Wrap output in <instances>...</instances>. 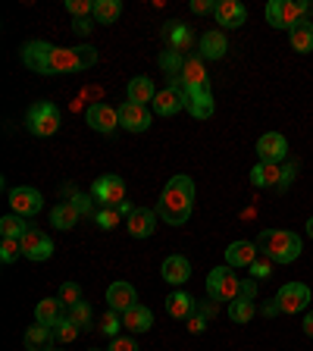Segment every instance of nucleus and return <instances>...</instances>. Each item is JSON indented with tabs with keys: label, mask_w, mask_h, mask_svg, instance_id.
Instances as JSON below:
<instances>
[{
	"label": "nucleus",
	"mask_w": 313,
	"mask_h": 351,
	"mask_svg": "<svg viewBox=\"0 0 313 351\" xmlns=\"http://www.w3.org/2000/svg\"><path fill=\"white\" fill-rule=\"evenodd\" d=\"M195 210V179L185 173L173 176L163 189L160 201H157V217L169 226H185Z\"/></svg>",
	"instance_id": "obj_1"
},
{
	"label": "nucleus",
	"mask_w": 313,
	"mask_h": 351,
	"mask_svg": "<svg viewBox=\"0 0 313 351\" xmlns=\"http://www.w3.org/2000/svg\"><path fill=\"white\" fill-rule=\"evenodd\" d=\"M95 63H97V51L88 47V44H82V47H57V44H53V51L47 53V60H44L38 75L82 73V69H91Z\"/></svg>",
	"instance_id": "obj_2"
},
{
	"label": "nucleus",
	"mask_w": 313,
	"mask_h": 351,
	"mask_svg": "<svg viewBox=\"0 0 313 351\" xmlns=\"http://www.w3.org/2000/svg\"><path fill=\"white\" fill-rule=\"evenodd\" d=\"M257 248L273 263H295L301 257V235L292 229H263L257 235Z\"/></svg>",
	"instance_id": "obj_3"
},
{
	"label": "nucleus",
	"mask_w": 313,
	"mask_h": 351,
	"mask_svg": "<svg viewBox=\"0 0 313 351\" xmlns=\"http://www.w3.org/2000/svg\"><path fill=\"white\" fill-rule=\"evenodd\" d=\"M60 123H63L60 107L51 101H38L25 110V129H29L35 138H51V135H57Z\"/></svg>",
	"instance_id": "obj_4"
},
{
	"label": "nucleus",
	"mask_w": 313,
	"mask_h": 351,
	"mask_svg": "<svg viewBox=\"0 0 313 351\" xmlns=\"http://www.w3.org/2000/svg\"><path fill=\"white\" fill-rule=\"evenodd\" d=\"M313 13L310 3L304 0H270V7H266V22H270L273 29H288L292 32L301 19Z\"/></svg>",
	"instance_id": "obj_5"
},
{
	"label": "nucleus",
	"mask_w": 313,
	"mask_h": 351,
	"mask_svg": "<svg viewBox=\"0 0 313 351\" xmlns=\"http://www.w3.org/2000/svg\"><path fill=\"white\" fill-rule=\"evenodd\" d=\"M241 292V279L235 276L232 267H213L210 276H207V295L210 301H229L232 304Z\"/></svg>",
	"instance_id": "obj_6"
},
{
	"label": "nucleus",
	"mask_w": 313,
	"mask_h": 351,
	"mask_svg": "<svg viewBox=\"0 0 313 351\" xmlns=\"http://www.w3.org/2000/svg\"><path fill=\"white\" fill-rule=\"evenodd\" d=\"M276 304L279 314H301L310 304V289L304 282H285L276 292Z\"/></svg>",
	"instance_id": "obj_7"
},
{
	"label": "nucleus",
	"mask_w": 313,
	"mask_h": 351,
	"mask_svg": "<svg viewBox=\"0 0 313 351\" xmlns=\"http://www.w3.org/2000/svg\"><path fill=\"white\" fill-rule=\"evenodd\" d=\"M91 197H95L101 207H119L125 201V182L119 176H101L91 189Z\"/></svg>",
	"instance_id": "obj_8"
},
{
	"label": "nucleus",
	"mask_w": 313,
	"mask_h": 351,
	"mask_svg": "<svg viewBox=\"0 0 313 351\" xmlns=\"http://www.w3.org/2000/svg\"><path fill=\"white\" fill-rule=\"evenodd\" d=\"M19 241H22V254L29 257V261H51L53 257V241L44 235V229L32 226V223Z\"/></svg>",
	"instance_id": "obj_9"
},
{
	"label": "nucleus",
	"mask_w": 313,
	"mask_h": 351,
	"mask_svg": "<svg viewBox=\"0 0 313 351\" xmlns=\"http://www.w3.org/2000/svg\"><path fill=\"white\" fill-rule=\"evenodd\" d=\"M10 207H13L16 217H35V213H41L44 197L32 185H19V189L10 191Z\"/></svg>",
	"instance_id": "obj_10"
},
{
	"label": "nucleus",
	"mask_w": 313,
	"mask_h": 351,
	"mask_svg": "<svg viewBox=\"0 0 313 351\" xmlns=\"http://www.w3.org/2000/svg\"><path fill=\"white\" fill-rule=\"evenodd\" d=\"M257 157L260 163H282L288 157V141L282 132H266L257 138Z\"/></svg>",
	"instance_id": "obj_11"
},
{
	"label": "nucleus",
	"mask_w": 313,
	"mask_h": 351,
	"mask_svg": "<svg viewBox=\"0 0 313 351\" xmlns=\"http://www.w3.org/2000/svg\"><path fill=\"white\" fill-rule=\"evenodd\" d=\"M153 110L160 113V117H175L179 110H185V95H182V79L175 75L169 79V88L160 91V95L153 97Z\"/></svg>",
	"instance_id": "obj_12"
},
{
	"label": "nucleus",
	"mask_w": 313,
	"mask_h": 351,
	"mask_svg": "<svg viewBox=\"0 0 313 351\" xmlns=\"http://www.w3.org/2000/svg\"><path fill=\"white\" fill-rule=\"evenodd\" d=\"M185 110L195 119H210L213 117V91L210 88H182Z\"/></svg>",
	"instance_id": "obj_13"
},
{
	"label": "nucleus",
	"mask_w": 313,
	"mask_h": 351,
	"mask_svg": "<svg viewBox=\"0 0 313 351\" xmlns=\"http://www.w3.org/2000/svg\"><path fill=\"white\" fill-rule=\"evenodd\" d=\"M125 229H129L132 239H151L153 229H157V210H151V207H135V210L125 217Z\"/></svg>",
	"instance_id": "obj_14"
},
{
	"label": "nucleus",
	"mask_w": 313,
	"mask_h": 351,
	"mask_svg": "<svg viewBox=\"0 0 313 351\" xmlns=\"http://www.w3.org/2000/svg\"><path fill=\"white\" fill-rule=\"evenodd\" d=\"M260 257V248H257V241H232L226 248V267H232V270H248L251 263Z\"/></svg>",
	"instance_id": "obj_15"
},
{
	"label": "nucleus",
	"mask_w": 313,
	"mask_h": 351,
	"mask_svg": "<svg viewBox=\"0 0 313 351\" xmlns=\"http://www.w3.org/2000/svg\"><path fill=\"white\" fill-rule=\"evenodd\" d=\"M88 125L95 132H101V135H110V132L119 125V110H113L110 104H91L85 113Z\"/></svg>",
	"instance_id": "obj_16"
},
{
	"label": "nucleus",
	"mask_w": 313,
	"mask_h": 351,
	"mask_svg": "<svg viewBox=\"0 0 313 351\" xmlns=\"http://www.w3.org/2000/svg\"><path fill=\"white\" fill-rule=\"evenodd\" d=\"M119 125L129 132H147L151 129V113H147V107H141V104L125 101L123 107H119Z\"/></svg>",
	"instance_id": "obj_17"
},
{
	"label": "nucleus",
	"mask_w": 313,
	"mask_h": 351,
	"mask_svg": "<svg viewBox=\"0 0 313 351\" xmlns=\"http://www.w3.org/2000/svg\"><path fill=\"white\" fill-rule=\"evenodd\" d=\"M138 304V295H135V285L132 282H113L107 289V307L116 311V314H125L129 307Z\"/></svg>",
	"instance_id": "obj_18"
},
{
	"label": "nucleus",
	"mask_w": 313,
	"mask_h": 351,
	"mask_svg": "<svg viewBox=\"0 0 313 351\" xmlns=\"http://www.w3.org/2000/svg\"><path fill=\"white\" fill-rule=\"evenodd\" d=\"M213 16H216V22L223 25V29H241L245 19H248V10L241 7L238 0H219Z\"/></svg>",
	"instance_id": "obj_19"
},
{
	"label": "nucleus",
	"mask_w": 313,
	"mask_h": 351,
	"mask_svg": "<svg viewBox=\"0 0 313 351\" xmlns=\"http://www.w3.org/2000/svg\"><path fill=\"white\" fill-rule=\"evenodd\" d=\"M197 51H201V60H223L229 51V41L226 35L219 29H210L201 35V41H197Z\"/></svg>",
	"instance_id": "obj_20"
},
{
	"label": "nucleus",
	"mask_w": 313,
	"mask_h": 351,
	"mask_svg": "<svg viewBox=\"0 0 313 351\" xmlns=\"http://www.w3.org/2000/svg\"><path fill=\"white\" fill-rule=\"evenodd\" d=\"M160 273L169 285H182L191 279V263H188V257H182V254H169L166 261H163Z\"/></svg>",
	"instance_id": "obj_21"
},
{
	"label": "nucleus",
	"mask_w": 313,
	"mask_h": 351,
	"mask_svg": "<svg viewBox=\"0 0 313 351\" xmlns=\"http://www.w3.org/2000/svg\"><path fill=\"white\" fill-rule=\"evenodd\" d=\"M163 38H166L169 51H179V53L191 51V44H195L191 29L188 25H182V22H166V25H163Z\"/></svg>",
	"instance_id": "obj_22"
},
{
	"label": "nucleus",
	"mask_w": 313,
	"mask_h": 351,
	"mask_svg": "<svg viewBox=\"0 0 313 351\" xmlns=\"http://www.w3.org/2000/svg\"><path fill=\"white\" fill-rule=\"evenodd\" d=\"M51 51H53V44H47V41H25L22 44V51H19V57H22V63H25V69L41 73V66H44V60H47Z\"/></svg>",
	"instance_id": "obj_23"
},
{
	"label": "nucleus",
	"mask_w": 313,
	"mask_h": 351,
	"mask_svg": "<svg viewBox=\"0 0 313 351\" xmlns=\"http://www.w3.org/2000/svg\"><path fill=\"white\" fill-rule=\"evenodd\" d=\"M182 88H210V75H207V66L201 57H188L182 69Z\"/></svg>",
	"instance_id": "obj_24"
},
{
	"label": "nucleus",
	"mask_w": 313,
	"mask_h": 351,
	"mask_svg": "<svg viewBox=\"0 0 313 351\" xmlns=\"http://www.w3.org/2000/svg\"><path fill=\"white\" fill-rule=\"evenodd\" d=\"M254 189H279L282 185V163H257L251 169Z\"/></svg>",
	"instance_id": "obj_25"
},
{
	"label": "nucleus",
	"mask_w": 313,
	"mask_h": 351,
	"mask_svg": "<svg viewBox=\"0 0 313 351\" xmlns=\"http://www.w3.org/2000/svg\"><path fill=\"white\" fill-rule=\"evenodd\" d=\"M123 326L129 329V332H147V329L153 326V311L147 304L129 307V311L123 314Z\"/></svg>",
	"instance_id": "obj_26"
},
{
	"label": "nucleus",
	"mask_w": 313,
	"mask_h": 351,
	"mask_svg": "<svg viewBox=\"0 0 313 351\" xmlns=\"http://www.w3.org/2000/svg\"><path fill=\"white\" fill-rule=\"evenodd\" d=\"M195 311H197V301L191 298L188 292H173L166 298V314L173 317V320H188Z\"/></svg>",
	"instance_id": "obj_27"
},
{
	"label": "nucleus",
	"mask_w": 313,
	"mask_h": 351,
	"mask_svg": "<svg viewBox=\"0 0 313 351\" xmlns=\"http://www.w3.org/2000/svg\"><path fill=\"white\" fill-rule=\"evenodd\" d=\"M288 44H292V51H298V53H310L313 51V22L301 19L298 25L288 32Z\"/></svg>",
	"instance_id": "obj_28"
},
{
	"label": "nucleus",
	"mask_w": 313,
	"mask_h": 351,
	"mask_svg": "<svg viewBox=\"0 0 313 351\" xmlns=\"http://www.w3.org/2000/svg\"><path fill=\"white\" fill-rule=\"evenodd\" d=\"M125 95H129V101H132V104H141V107H145L147 101L153 104L157 91H153V82L147 79V75H135V79L129 82V88H125Z\"/></svg>",
	"instance_id": "obj_29"
},
{
	"label": "nucleus",
	"mask_w": 313,
	"mask_h": 351,
	"mask_svg": "<svg viewBox=\"0 0 313 351\" xmlns=\"http://www.w3.org/2000/svg\"><path fill=\"white\" fill-rule=\"evenodd\" d=\"M60 317H66V314H63V301H60V298H44V301H38V307H35V323L53 326Z\"/></svg>",
	"instance_id": "obj_30"
},
{
	"label": "nucleus",
	"mask_w": 313,
	"mask_h": 351,
	"mask_svg": "<svg viewBox=\"0 0 313 351\" xmlns=\"http://www.w3.org/2000/svg\"><path fill=\"white\" fill-rule=\"evenodd\" d=\"M79 217H82V213L75 210L69 201H60V204L51 210V226L53 229H63V232H66V229H73L75 223H79Z\"/></svg>",
	"instance_id": "obj_31"
},
{
	"label": "nucleus",
	"mask_w": 313,
	"mask_h": 351,
	"mask_svg": "<svg viewBox=\"0 0 313 351\" xmlns=\"http://www.w3.org/2000/svg\"><path fill=\"white\" fill-rule=\"evenodd\" d=\"M51 342H53V326L35 323V326L25 329V345H29V351H44V348H51Z\"/></svg>",
	"instance_id": "obj_32"
},
{
	"label": "nucleus",
	"mask_w": 313,
	"mask_h": 351,
	"mask_svg": "<svg viewBox=\"0 0 313 351\" xmlns=\"http://www.w3.org/2000/svg\"><path fill=\"white\" fill-rule=\"evenodd\" d=\"M123 16V3L119 0H95V19L101 25H113Z\"/></svg>",
	"instance_id": "obj_33"
},
{
	"label": "nucleus",
	"mask_w": 313,
	"mask_h": 351,
	"mask_svg": "<svg viewBox=\"0 0 313 351\" xmlns=\"http://www.w3.org/2000/svg\"><path fill=\"white\" fill-rule=\"evenodd\" d=\"M185 60H188V57H185V53H179V51H169V47H166V51L160 53V60H157V63H160V69H163V73H166V75H173V79H175V75H182V69H185Z\"/></svg>",
	"instance_id": "obj_34"
},
{
	"label": "nucleus",
	"mask_w": 313,
	"mask_h": 351,
	"mask_svg": "<svg viewBox=\"0 0 313 351\" xmlns=\"http://www.w3.org/2000/svg\"><path fill=\"white\" fill-rule=\"evenodd\" d=\"M25 229H29L25 217H16V213H7V217L0 219V235H3V239H22V235H25Z\"/></svg>",
	"instance_id": "obj_35"
},
{
	"label": "nucleus",
	"mask_w": 313,
	"mask_h": 351,
	"mask_svg": "<svg viewBox=\"0 0 313 351\" xmlns=\"http://www.w3.org/2000/svg\"><path fill=\"white\" fill-rule=\"evenodd\" d=\"M254 314H257V307H254V301H248V298H235L232 304H229V320L232 323H251Z\"/></svg>",
	"instance_id": "obj_36"
},
{
	"label": "nucleus",
	"mask_w": 313,
	"mask_h": 351,
	"mask_svg": "<svg viewBox=\"0 0 313 351\" xmlns=\"http://www.w3.org/2000/svg\"><path fill=\"white\" fill-rule=\"evenodd\" d=\"M66 317H69L75 326H82V329H95V314H91V307H88L85 301H79V304H73V307H66Z\"/></svg>",
	"instance_id": "obj_37"
},
{
	"label": "nucleus",
	"mask_w": 313,
	"mask_h": 351,
	"mask_svg": "<svg viewBox=\"0 0 313 351\" xmlns=\"http://www.w3.org/2000/svg\"><path fill=\"white\" fill-rule=\"evenodd\" d=\"M79 332H82V326H75L69 317H60V320L53 323V339H57V342H75Z\"/></svg>",
	"instance_id": "obj_38"
},
{
	"label": "nucleus",
	"mask_w": 313,
	"mask_h": 351,
	"mask_svg": "<svg viewBox=\"0 0 313 351\" xmlns=\"http://www.w3.org/2000/svg\"><path fill=\"white\" fill-rule=\"evenodd\" d=\"M119 326H123V314H116V311H107V314L101 317V323H97V329H101L103 336H110V339L119 336Z\"/></svg>",
	"instance_id": "obj_39"
},
{
	"label": "nucleus",
	"mask_w": 313,
	"mask_h": 351,
	"mask_svg": "<svg viewBox=\"0 0 313 351\" xmlns=\"http://www.w3.org/2000/svg\"><path fill=\"white\" fill-rule=\"evenodd\" d=\"M66 13H73L75 19H91L95 16V0H66Z\"/></svg>",
	"instance_id": "obj_40"
},
{
	"label": "nucleus",
	"mask_w": 313,
	"mask_h": 351,
	"mask_svg": "<svg viewBox=\"0 0 313 351\" xmlns=\"http://www.w3.org/2000/svg\"><path fill=\"white\" fill-rule=\"evenodd\" d=\"M119 217H123V213H119L116 207H101V210L95 213V223L101 229H116L119 226Z\"/></svg>",
	"instance_id": "obj_41"
},
{
	"label": "nucleus",
	"mask_w": 313,
	"mask_h": 351,
	"mask_svg": "<svg viewBox=\"0 0 313 351\" xmlns=\"http://www.w3.org/2000/svg\"><path fill=\"white\" fill-rule=\"evenodd\" d=\"M19 254H22V241L19 239H3L0 241V261L3 263H13Z\"/></svg>",
	"instance_id": "obj_42"
},
{
	"label": "nucleus",
	"mask_w": 313,
	"mask_h": 351,
	"mask_svg": "<svg viewBox=\"0 0 313 351\" xmlns=\"http://www.w3.org/2000/svg\"><path fill=\"white\" fill-rule=\"evenodd\" d=\"M60 301H63L66 307H73L82 301V285L79 282H63L60 285Z\"/></svg>",
	"instance_id": "obj_43"
},
{
	"label": "nucleus",
	"mask_w": 313,
	"mask_h": 351,
	"mask_svg": "<svg viewBox=\"0 0 313 351\" xmlns=\"http://www.w3.org/2000/svg\"><path fill=\"white\" fill-rule=\"evenodd\" d=\"M248 273H251V279H270V276H273V261L260 254V257H257V261L248 267Z\"/></svg>",
	"instance_id": "obj_44"
},
{
	"label": "nucleus",
	"mask_w": 313,
	"mask_h": 351,
	"mask_svg": "<svg viewBox=\"0 0 313 351\" xmlns=\"http://www.w3.org/2000/svg\"><path fill=\"white\" fill-rule=\"evenodd\" d=\"M91 201H95L91 195H73V201H69V204H73L82 217H95V204H91Z\"/></svg>",
	"instance_id": "obj_45"
},
{
	"label": "nucleus",
	"mask_w": 313,
	"mask_h": 351,
	"mask_svg": "<svg viewBox=\"0 0 313 351\" xmlns=\"http://www.w3.org/2000/svg\"><path fill=\"white\" fill-rule=\"evenodd\" d=\"M107 351H138V342H135L132 336H116L113 342H110Z\"/></svg>",
	"instance_id": "obj_46"
},
{
	"label": "nucleus",
	"mask_w": 313,
	"mask_h": 351,
	"mask_svg": "<svg viewBox=\"0 0 313 351\" xmlns=\"http://www.w3.org/2000/svg\"><path fill=\"white\" fill-rule=\"evenodd\" d=\"M204 329H207V314H197V311H195V314L188 317V332H195V336H201Z\"/></svg>",
	"instance_id": "obj_47"
},
{
	"label": "nucleus",
	"mask_w": 313,
	"mask_h": 351,
	"mask_svg": "<svg viewBox=\"0 0 313 351\" xmlns=\"http://www.w3.org/2000/svg\"><path fill=\"white\" fill-rule=\"evenodd\" d=\"M191 13H195V16L216 13V3H213V0H191Z\"/></svg>",
	"instance_id": "obj_48"
},
{
	"label": "nucleus",
	"mask_w": 313,
	"mask_h": 351,
	"mask_svg": "<svg viewBox=\"0 0 313 351\" xmlns=\"http://www.w3.org/2000/svg\"><path fill=\"white\" fill-rule=\"evenodd\" d=\"M295 173H298V163H285V167H282V185H279V191H285L288 185H292Z\"/></svg>",
	"instance_id": "obj_49"
},
{
	"label": "nucleus",
	"mask_w": 313,
	"mask_h": 351,
	"mask_svg": "<svg viewBox=\"0 0 313 351\" xmlns=\"http://www.w3.org/2000/svg\"><path fill=\"white\" fill-rule=\"evenodd\" d=\"M254 295H257V279H241V292H238V298H248V301H254Z\"/></svg>",
	"instance_id": "obj_50"
},
{
	"label": "nucleus",
	"mask_w": 313,
	"mask_h": 351,
	"mask_svg": "<svg viewBox=\"0 0 313 351\" xmlns=\"http://www.w3.org/2000/svg\"><path fill=\"white\" fill-rule=\"evenodd\" d=\"M73 29H75V35H88V32L95 29V22H91V19H75Z\"/></svg>",
	"instance_id": "obj_51"
},
{
	"label": "nucleus",
	"mask_w": 313,
	"mask_h": 351,
	"mask_svg": "<svg viewBox=\"0 0 313 351\" xmlns=\"http://www.w3.org/2000/svg\"><path fill=\"white\" fill-rule=\"evenodd\" d=\"M260 311H263V317H276V314H279V304H276V298H273V301H266V304H263Z\"/></svg>",
	"instance_id": "obj_52"
},
{
	"label": "nucleus",
	"mask_w": 313,
	"mask_h": 351,
	"mask_svg": "<svg viewBox=\"0 0 313 351\" xmlns=\"http://www.w3.org/2000/svg\"><path fill=\"white\" fill-rule=\"evenodd\" d=\"M304 332H307V336L313 339V311H310V314L304 317Z\"/></svg>",
	"instance_id": "obj_53"
},
{
	"label": "nucleus",
	"mask_w": 313,
	"mask_h": 351,
	"mask_svg": "<svg viewBox=\"0 0 313 351\" xmlns=\"http://www.w3.org/2000/svg\"><path fill=\"white\" fill-rule=\"evenodd\" d=\"M116 210H119V213H123V217H129V213H132V210H135V207H132V204H129V201H123V204H119V207H116Z\"/></svg>",
	"instance_id": "obj_54"
},
{
	"label": "nucleus",
	"mask_w": 313,
	"mask_h": 351,
	"mask_svg": "<svg viewBox=\"0 0 313 351\" xmlns=\"http://www.w3.org/2000/svg\"><path fill=\"white\" fill-rule=\"evenodd\" d=\"M307 235H310V239H313V217L307 219Z\"/></svg>",
	"instance_id": "obj_55"
},
{
	"label": "nucleus",
	"mask_w": 313,
	"mask_h": 351,
	"mask_svg": "<svg viewBox=\"0 0 313 351\" xmlns=\"http://www.w3.org/2000/svg\"><path fill=\"white\" fill-rule=\"evenodd\" d=\"M44 351H57V348H44Z\"/></svg>",
	"instance_id": "obj_56"
},
{
	"label": "nucleus",
	"mask_w": 313,
	"mask_h": 351,
	"mask_svg": "<svg viewBox=\"0 0 313 351\" xmlns=\"http://www.w3.org/2000/svg\"><path fill=\"white\" fill-rule=\"evenodd\" d=\"M88 351H97V348H88Z\"/></svg>",
	"instance_id": "obj_57"
}]
</instances>
